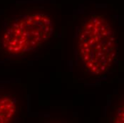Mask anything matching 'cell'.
Listing matches in <instances>:
<instances>
[{"mask_svg":"<svg viewBox=\"0 0 124 123\" xmlns=\"http://www.w3.org/2000/svg\"><path fill=\"white\" fill-rule=\"evenodd\" d=\"M28 34L24 20L9 26L3 37V47L8 53H18L28 43Z\"/></svg>","mask_w":124,"mask_h":123,"instance_id":"obj_1","label":"cell"},{"mask_svg":"<svg viewBox=\"0 0 124 123\" xmlns=\"http://www.w3.org/2000/svg\"><path fill=\"white\" fill-rule=\"evenodd\" d=\"M15 113V109L10 99H0V123L9 120Z\"/></svg>","mask_w":124,"mask_h":123,"instance_id":"obj_2","label":"cell"}]
</instances>
